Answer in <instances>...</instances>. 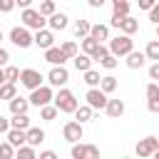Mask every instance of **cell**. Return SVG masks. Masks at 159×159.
<instances>
[{
    "label": "cell",
    "mask_w": 159,
    "mask_h": 159,
    "mask_svg": "<svg viewBox=\"0 0 159 159\" xmlns=\"http://www.w3.org/2000/svg\"><path fill=\"white\" fill-rule=\"evenodd\" d=\"M82 134H84V129H82L80 122H67V124L62 127V137H65L70 144H80Z\"/></svg>",
    "instance_id": "10"
},
{
    "label": "cell",
    "mask_w": 159,
    "mask_h": 159,
    "mask_svg": "<svg viewBox=\"0 0 159 159\" xmlns=\"http://www.w3.org/2000/svg\"><path fill=\"white\" fill-rule=\"evenodd\" d=\"M20 84L27 87L30 92L40 89V87H42V75H40V70H32V67L22 70V72H20Z\"/></svg>",
    "instance_id": "7"
},
{
    "label": "cell",
    "mask_w": 159,
    "mask_h": 159,
    "mask_svg": "<svg viewBox=\"0 0 159 159\" xmlns=\"http://www.w3.org/2000/svg\"><path fill=\"white\" fill-rule=\"evenodd\" d=\"M122 159H132V157H122Z\"/></svg>",
    "instance_id": "53"
},
{
    "label": "cell",
    "mask_w": 159,
    "mask_h": 159,
    "mask_svg": "<svg viewBox=\"0 0 159 159\" xmlns=\"http://www.w3.org/2000/svg\"><path fill=\"white\" fill-rule=\"evenodd\" d=\"M137 30H139V22H137L132 15H129V17H124V20H122V25H119V32H122V35H127V37H132Z\"/></svg>",
    "instance_id": "21"
},
{
    "label": "cell",
    "mask_w": 159,
    "mask_h": 159,
    "mask_svg": "<svg viewBox=\"0 0 159 159\" xmlns=\"http://www.w3.org/2000/svg\"><path fill=\"white\" fill-rule=\"evenodd\" d=\"M84 159H99V147L97 144H84Z\"/></svg>",
    "instance_id": "38"
},
{
    "label": "cell",
    "mask_w": 159,
    "mask_h": 159,
    "mask_svg": "<svg viewBox=\"0 0 159 159\" xmlns=\"http://www.w3.org/2000/svg\"><path fill=\"white\" fill-rule=\"evenodd\" d=\"M10 129H20V132H27V129H30V117H27V114L12 117V119H10Z\"/></svg>",
    "instance_id": "26"
},
{
    "label": "cell",
    "mask_w": 159,
    "mask_h": 159,
    "mask_svg": "<svg viewBox=\"0 0 159 159\" xmlns=\"http://www.w3.org/2000/svg\"><path fill=\"white\" fill-rule=\"evenodd\" d=\"M20 20H22V27H27V30H35V32H40V30H47V20L35 10V7H27V10H22V15H20Z\"/></svg>",
    "instance_id": "3"
},
{
    "label": "cell",
    "mask_w": 159,
    "mask_h": 159,
    "mask_svg": "<svg viewBox=\"0 0 159 159\" xmlns=\"http://www.w3.org/2000/svg\"><path fill=\"white\" fill-rule=\"evenodd\" d=\"M144 62H147V55L144 52H132V55H127V67L129 70H139V67H144Z\"/></svg>",
    "instance_id": "22"
},
{
    "label": "cell",
    "mask_w": 159,
    "mask_h": 159,
    "mask_svg": "<svg viewBox=\"0 0 159 159\" xmlns=\"http://www.w3.org/2000/svg\"><path fill=\"white\" fill-rule=\"evenodd\" d=\"M92 107H87V104H80L77 107V112H75V122H80V124H84V122H89L92 119Z\"/></svg>",
    "instance_id": "25"
},
{
    "label": "cell",
    "mask_w": 159,
    "mask_h": 159,
    "mask_svg": "<svg viewBox=\"0 0 159 159\" xmlns=\"http://www.w3.org/2000/svg\"><path fill=\"white\" fill-rule=\"evenodd\" d=\"M15 159H37V152L25 144V147H20V149L15 152Z\"/></svg>",
    "instance_id": "35"
},
{
    "label": "cell",
    "mask_w": 159,
    "mask_h": 159,
    "mask_svg": "<svg viewBox=\"0 0 159 159\" xmlns=\"http://www.w3.org/2000/svg\"><path fill=\"white\" fill-rule=\"evenodd\" d=\"M15 152H17V149H15L10 142H2V144H0V159H15Z\"/></svg>",
    "instance_id": "36"
},
{
    "label": "cell",
    "mask_w": 159,
    "mask_h": 159,
    "mask_svg": "<svg viewBox=\"0 0 159 159\" xmlns=\"http://www.w3.org/2000/svg\"><path fill=\"white\" fill-rule=\"evenodd\" d=\"M89 37H92L94 42L104 45V40H109V27H107V25H102V22H97V25H92V32H89Z\"/></svg>",
    "instance_id": "14"
},
{
    "label": "cell",
    "mask_w": 159,
    "mask_h": 159,
    "mask_svg": "<svg viewBox=\"0 0 159 159\" xmlns=\"http://www.w3.org/2000/svg\"><path fill=\"white\" fill-rule=\"evenodd\" d=\"M15 7V0H0V12H10Z\"/></svg>",
    "instance_id": "41"
},
{
    "label": "cell",
    "mask_w": 159,
    "mask_h": 159,
    "mask_svg": "<svg viewBox=\"0 0 159 159\" xmlns=\"http://www.w3.org/2000/svg\"><path fill=\"white\" fill-rule=\"evenodd\" d=\"M20 72H22L20 67H15V65H7V67H5V80H7L10 84H15V82L20 80Z\"/></svg>",
    "instance_id": "32"
},
{
    "label": "cell",
    "mask_w": 159,
    "mask_h": 159,
    "mask_svg": "<svg viewBox=\"0 0 159 159\" xmlns=\"http://www.w3.org/2000/svg\"><path fill=\"white\" fill-rule=\"evenodd\" d=\"M132 52H134V42H132V37H127V35H117V37L109 40V55H114L117 60H119V57H127V55H132Z\"/></svg>",
    "instance_id": "2"
},
{
    "label": "cell",
    "mask_w": 159,
    "mask_h": 159,
    "mask_svg": "<svg viewBox=\"0 0 159 159\" xmlns=\"http://www.w3.org/2000/svg\"><path fill=\"white\" fill-rule=\"evenodd\" d=\"M37 12H40L45 20H50V17L57 12V5H55V0H42V2H40V7H37Z\"/></svg>",
    "instance_id": "24"
},
{
    "label": "cell",
    "mask_w": 159,
    "mask_h": 159,
    "mask_svg": "<svg viewBox=\"0 0 159 159\" xmlns=\"http://www.w3.org/2000/svg\"><path fill=\"white\" fill-rule=\"evenodd\" d=\"M157 40H159V25H157Z\"/></svg>",
    "instance_id": "51"
},
{
    "label": "cell",
    "mask_w": 159,
    "mask_h": 159,
    "mask_svg": "<svg viewBox=\"0 0 159 159\" xmlns=\"http://www.w3.org/2000/svg\"><path fill=\"white\" fill-rule=\"evenodd\" d=\"M112 17H119V20L129 17V2L127 0H114L112 2Z\"/></svg>",
    "instance_id": "18"
},
{
    "label": "cell",
    "mask_w": 159,
    "mask_h": 159,
    "mask_svg": "<svg viewBox=\"0 0 159 159\" xmlns=\"http://www.w3.org/2000/svg\"><path fill=\"white\" fill-rule=\"evenodd\" d=\"M67 80H70V72H67V67H52L50 72H47V82H50V87H65L67 84Z\"/></svg>",
    "instance_id": "9"
},
{
    "label": "cell",
    "mask_w": 159,
    "mask_h": 159,
    "mask_svg": "<svg viewBox=\"0 0 159 159\" xmlns=\"http://www.w3.org/2000/svg\"><path fill=\"white\" fill-rule=\"evenodd\" d=\"M57 114H60V112H57V107H55V104H47V107H42V109H40V119H45V122H52Z\"/></svg>",
    "instance_id": "34"
},
{
    "label": "cell",
    "mask_w": 159,
    "mask_h": 159,
    "mask_svg": "<svg viewBox=\"0 0 159 159\" xmlns=\"http://www.w3.org/2000/svg\"><path fill=\"white\" fill-rule=\"evenodd\" d=\"M17 97V87L15 84H10V82H5L2 87H0V99H7V102H12Z\"/></svg>",
    "instance_id": "29"
},
{
    "label": "cell",
    "mask_w": 159,
    "mask_h": 159,
    "mask_svg": "<svg viewBox=\"0 0 159 159\" xmlns=\"http://www.w3.org/2000/svg\"><path fill=\"white\" fill-rule=\"evenodd\" d=\"M149 80H159V62H152V67H149Z\"/></svg>",
    "instance_id": "44"
},
{
    "label": "cell",
    "mask_w": 159,
    "mask_h": 159,
    "mask_svg": "<svg viewBox=\"0 0 159 159\" xmlns=\"http://www.w3.org/2000/svg\"><path fill=\"white\" fill-rule=\"evenodd\" d=\"M45 60H47L52 67H65V62H67V57H65V52H62L60 47H50V50L45 52Z\"/></svg>",
    "instance_id": "12"
},
{
    "label": "cell",
    "mask_w": 159,
    "mask_h": 159,
    "mask_svg": "<svg viewBox=\"0 0 159 159\" xmlns=\"http://www.w3.org/2000/svg\"><path fill=\"white\" fill-rule=\"evenodd\" d=\"M10 42H12L15 47H20V50H27L30 45H35V35H32L27 27L17 25V27L10 30Z\"/></svg>",
    "instance_id": "4"
},
{
    "label": "cell",
    "mask_w": 159,
    "mask_h": 159,
    "mask_svg": "<svg viewBox=\"0 0 159 159\" xmlns=\"http://www.w3.org/2000/svg\"><path fill=\"white\" fill-rule=\"evenodd\" d=\"M99 50V42H94L92 37H87V40H82V55H87V57H92L94 52Z\"/></svg>",
    "instance_id": "30"
},
{
    "label": "cell",
    "mask_w": 159,
    "mask_h": 159,
    "mask_svg": "<svg viewBox=\"0 0 159 159\" xmlns=\"http://www.w3.org/2000/svg\"><path fill=\"white\" fill-rule=\"evenodd\" d=\"M89 32H92V22L89 20H77L75 22V37L77 40H87Z\"/></svg>",
    "instance_id": "19"
},
{
    "label": "cell",
    "mask_w": 159,
    "mask_h": 159,
    "mask_svg": "<svg viewBox=\"0 0 159 159\" xmlns=\"http://www.w3.org/2000/svg\"><path fill=\"white\" fill-rule=\"evenodd\" d=\"M144 92H147V102H157L159 99V84L157 82H149Z\"/></svg>",
    "instance_id": "37"
},
{
    "label": "cell",
    "mask_w": 159,
    "mask_h": 159,
    "mask_svg": "<svg viewBox=\"0 0 159 159\" xmlns=\"http://www.w3.org/2000/svg\"><path fill=\"white\" fill-rule=\"evenodd\" d=\"M7 142H10L15 149H20V147H25V144H27V134H25V132H20V129H10V132H7Z\"/></svg>",
    "instance_id": "20"
},
{
    "label": "cell",
    "mask_w": 159,
    "mask_h": 159,
    "mask_svg": "<svg viewBox=\"0 0 159 159\" xmlns=\"http://www.w3.org/2000/svg\"><path fill=\"white\" fill-rule=\"evenodd\" d=\"M149 20H152L154 25H159V2H157V5L149 10Z\"/></svg>",
    "instance_id": "43"
},
{
    "label": "cell",
    "mask_w": 159,
    "mask_h": 159,
    "mask_svg": "<svg viewBox=\"0 0 159 159\" xmlns=\"http://www.w3.org/2000/svg\"><path fill=\"white\" fill-rule=\"evenodd\" d=\"M84 99H87V107H92V109H107V102H109V97H107V94H104L99 87L87 89Z\"/></svg>",
    "instance_id": "8"
},
{
    "label": "cell",
    "mask_w": 159,
    "mask_h": 159,
    "mask_svg": "<svg viewBox=\"0 0 159 159\" xmlns=\"http://www.w3.org/2000/svg\"><path fill=\"white\" fill-rule=\"evenodd\" d=\"M25 134H27V147H32V149L40 147V144L45 142V132H42L40 127H30Z\"/></svg>",
    "instance_id": "15"
},
{
    "label": "cell",
    "mask_w": 159,
    "mask_h": 159,
    "mask_svg": "<svg viewBox=\"0 0 159 159\" xmlns=\"http://www.w3.org/2000/svg\"><path fill=\"white\" fill-rule=\"evenodd\" d=\"M84 82L89 84V89H94V87H99L102 77H99V72H97V70H89V72H84Z\"/></svg>",
    "instance_id": "33"
},
{
    "label": "cell",
    "mask_w": 159,
    "mask_h": 159,
    "mask_svg": "<svg viewBox=\"0 0 159 159\" xmlns=\"http://www.w3.org/2000/svg\"><path fill=\"white\" fill-rule=\"evenodd\" d=\"M52 104L57 107V112H65V114H75V112H77V107H80V102H77L75 92H72V89H67V87H62V89L55 94V102H52Z\"/></svg>",
    "instance_id": "1"
},
{
    "label": "cell",
    "mask_w": 159,
    "mask_h": 159,
    "mask_svg": "<svg viewBox=\"0 0 159 159\" xmlns=\"http://www.w3.org/2000/svg\"><path fill=\"white\" fill-rule=\"evenodd\" d=\"M154 159H159V149H157V152H154Z\"/></svg>",
    "instance_id": "50"
},
{
    "label": "cell",
    "mask_w": 159,
    "mask_h": 159,
    "mask_svg": "<svg viewBox=\"0 0 159 159\" xmlns=\"http://www.w3.org/2000/svg\"><path fill=\"white\" fill-rule=\"evenodd\" d=\"M10 104V114L12 117H20V114H27V109H30V102L25 99V97H15L12 102H7Z\"/></svg>",
    "instance_id": "13"
},
{
    "label": "cell",
    "mask_w": 159,
    "mask_h": 159,
    "mask_svg": "<svg viewBox=\"0 0 159 159\" xmlns=\"http://www.w3.org/2000/svg\"><path fill=\"white\" fill-rule=\"evenodd\" d=\"M102 5H104V0H89V7H94V10L102 7Z\"/></svg>",
    "instance_id": "48"
},
{
    "label": "cell",
    "mask_w": 159,
    "mask_h": 159,
    "mask_svg": "<svg viewBox=\"0 0 159 159\" xmlns=\"http://www.w3.org/2000/svg\"><path fill=\"white\" fill-rule=\"evenodd\" d=\"M72 62H75V70H77V72H82V75L92 70V57H87V55H82V52H80Z\"/></svg>",
    "instance_id": "23"
},
{
    "label": "cell",
    "mask_w": 159,
    "mask_h": 159,
    "mask_svg": "<svg viewBox=\"0 0 159 159\" xmlns=\"http://www.w3.org/2000/svg\"><path fill=\"white\" fill-rule=\"evenodd\" d=\"M72 159H84V144H72Z\"/></svg>",
    "instance_id": "40"
},
{
    "label": "cell",
    "mask_w": 159,
    "mask_h": 159,
    "mask_svg": "<svg viewBox=\"0 0 159 159\" xmlns=\"http://www.w3.org/2000/svg\"><path fill=\"white\" fill-rule=\"evenodd\" d=\"M99 65H102V67H104V70H114V67H117V65H119V60H117V57H114V55H107V57H104V60H99Z\"/></svg>",
    "instance_id": "39"
},
{
    "label": "cell",
    "mask_w": 159,
    "mask_h": 159,
    "mask_svg": "<svg viewBox=\"0 0 159 159\" xmlns=\"http://www.w3.org/2000/svg\"><path fill=\"white\" fill-rule=\"evenodd\" d=\"M154 5H157L154 0H139V7H142V10H152Z\"/></svg>",
    "instance_id": "47"
},
{
    "label": "cell",
    "mask_w": 159,
    "mask_h": 159,
    "mask_svg": "<svg viewBox=\"0 0 159 159\" xmlns=\"http://www.w3.org/2000/svg\"><path fill=\"white\" fill-rule=\"evenodd\" d=\"M159 149V137H144V139H139L137 142V147H134V152H137V157L139 159H147V157H154V152Z\"/></svg>",
    "instance_id": "6"
},
{
    "label": "cell",
    "mask_w": 159,
    "mask_h": 159,
    "mask_svg": "<svg viewBox=\"0 0 159 159\" xmlns=\"http://www.w3.org/2000/svg\"><path fill=\"white\" fill-rule=\"evenodd\" d=\"M2 132H5V134L10 132V119H5V117L0 114V134H2Z\"/></svg>",
    "instance_id": "46"
},
{
    "label": "cell",
    "mask_w": 159,
    "mask_h": 159,
    "mask_svg": "<svg viewBox=\"0 0 159 159\" xmlns=\"http://www.w3.org/2000/svg\"><path fill=\"white\" fill-rule=\"evenodd\" d=\"M0 42H2V30H0Z\"/></svg>",
    "instance_id": "52"
},
{
    "label": "cell",
    "mask_w": 159,
    "mask_h": 159,
    "mask_svg": "<svg viewBox=\"0 0 159 159\" xmlns=\"http://www.w3.org/2000/svg\"><path fill=\"white\" fill-rule=\"evenodd\" d=\"M47 25H50V30L55 32V30H65L67 25H70V17L65 15V12H55L50 20H47Z\"/></svg>",
    "instance_id": "16"
},
{
    "label": "cell",
    "mask_w": 159,
    "mask_h": 159,
    "mask_svg": "<svg viewBox=\"0 0 159 159\" xmlns=\"http://www.w3.org/2000/svg\"><path fill=\"white\" fill-rule=\"evenodd\" d=\"M7 60H10V52H7L5 47H0V67H2V70L7 67Z\"/></svg>",
    "instance_id": "42"
},
{
    "label": "cell",
    "mask_w": 159,
    "mask_h": 159,
    "mask_svg": "<svg viewBox=\"0 0 159 159\" xmlns=\"http://www.w3.org/2000/svg\"><path fill=\"white\" fill-rule=\"evenodd\" d=\"M37 159H60V157H57V152L45 149V152H40V157H37Z\"/></svg>",
    "instance_id": "45"
},
{
    "label": "cell",
    "mask_w": 159,
    "mask_h": 159,
    "mask_svg": "<svg viewBox=\"0 0 159 159\" xmlns=\"http://www.w3.org/2000/svg\"><path fill=\"white\" fill-rule=\"evenodd\" d=\"M104 112H107V117H112V119H119V117L124 114V102H122V99H109Z\"/></svg>",
    "instance_id": "17"
},
{
    "label": "cell",
    "mask_w": 159,
    "mask_h": 159,
    "mask_svg": "<svg viewBox=\"0 0 159 159\" xmlns=\"http://www.w3.org/2000/svg\"><path fill=\"white\" fill-rule=\"evenodd\" d=\"M99 89H102L104 94H112V92L117 89V77H112V75L102 77V82H99Z\"/></svg>",
    "instance_id": "28"
},
{
    "label": "cell",
    "mask_w": 159,
    "mask_h": 159,
    "mask_svg": "<svg viewBox=\"0 0 159 159\" xmlns=\"http://www.w3.org/2000/svg\"><path fill=\"white\" fill-rule=\"evenodd\" d=\"M5 82H7V80H5V70H2V67H0V87H2V84H5Z\"/></svg>",
    "instance_id": "49"
},
{
    "label": "cell",
    "mask_w": 159,
    "mask_h": 159,
    "mask_svg": "<svg viewBox=\"0 0 159 159\" xmlns=\"http://www.w3.org/2000/svg\"><path fill=\"white\" fill-rule=\"evenodd\" d=\"M62 52H65V57L67 60H75L77 55H80V50H77V45L72 42V40H67V42H62V47H60Z\"/></svg>",
    "instance_id": "31"
},
{
    "label": "cell",
    "mask_w": 159,
    "mask_h": 159,
    "mask_svg": "<svg viewBox=\"0 0 159 159\" xmlns=\"http://www.w3.org/2000/svg\"><path fill=\"white\" fill-rule=\"evenodd\" d=\"M27 102L32 104V107H47V104H52L55 102V92H52V87H47V84H42L40 89H35V92H30V97H27Z\"/></svg>",
    "instance_id": "5"
},
{
    "label": "cell",
    "mask_w": 159,
    "mask_h": 159,
    "mask_svg": "<svg viewBox=\"0 0 159 159\" xmlns=\"http://www.w3.org/2000/svg\"><path fill=\"white\" fill-rule=\"evenodd\" d=\"M35 45L37 47H42L45 52L50 50V47H55V32L47 27V30H40V32H35Z\"/></svg>",
    "instance_id": "11"
},
{
    "label": "cell",
    "mask_w": 159,
    "mask_h": 159,
    "mask_svg": "<svg viewBox=\"0 0 159 159\" xmlns=\"http://www.w3.org/2000/svg\"><path fill=\"white\" fill-rule=\"evenodd\" d=\"M144 55H147V60L159 62V40H149L147 47H144Z\"/></svg>",
    "instance_id": "27"
}]
</instances>
